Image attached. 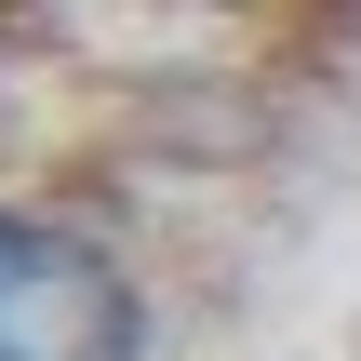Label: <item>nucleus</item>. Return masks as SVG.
<instances>
[{
	"label": "nucleus",
	"instance_id": "nucleus-2",
	"mask_svg": "<svg viewBox=\"0 0 361 361\" xmlns=\"http://www.w3.org/2000/svg\"><path fill=\"white\" fill-rule=\"evenodd\" d=\"M80 255H94V241H80L67 214H40V201H0V308H13V295H40L54 268H80Z\"/></svg>",
	"mask_w": 361,
	"mask_h": 361
},
{
	"label": "nucleus",
	"instance_id": "nucleus-1",
	"mask_svg": "<svg viewBox=\"0 0 361 361\" xmlns=\"http://www.w3.org/2000/svg\"><path fill=\"white\" fill-rule=\"evenodd\" d=\"M0 361H147V295H134L107 255H80V268H54L40 295L0 308Z\"/></svg>",
	"mask_w": 361,
	"mask_h": 361
}]
</instances>
